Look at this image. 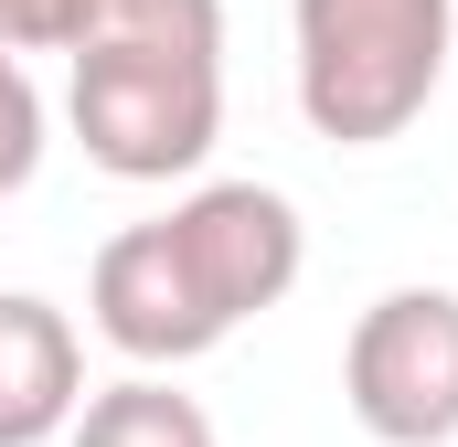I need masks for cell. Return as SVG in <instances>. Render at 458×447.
<instances>
[{"mask_svg":"<svg viewBox=\"0 0 458 447\" xmlns=\"http://www.w3.org/2000/svg\"><path fill=\"white\" fill-rule=\"evenodd\" d=\"M97 32V0H0V43L11 54H75Z\"/></svg>","mask_w":458,"mask_h":447,"instance_id":"10","label":"cell"},{"mask_svg":"<svg viewBox=\"0 0 458 447\" xmlns=\"http://www.w3.org/2000/svg\"><path fill=\"white\" fill-rule=\"evenodd\" d=\"M299 21V117L331 149L405 139L448 75L458 0H288Z\"/></svg>","mask_w":458,"mask_h":447,"instance_id":"1","label":"cell"},{"mask_svg":"<svg viewBox=\"0 0 458 447\" xmlns=\"http://www.w3.org/2000/svg\"><path fill=\"white\" fill-rule=\"evenodd\" d=\"M64 117L107 181H182L225 139V64L149 54V43H75Z\"/></svg>","mask_w":458,"mask_h":447,"instance_id":"2","label":"cell"},{"mask_svg":"<svg viewBox=\"0 0 458 447\" xmlns=\"http://www.w3.org/2000/svg\"><path fill=\"white\" fill-rule=\"evenodd\" d=\"M75 447H225L214 437V416L192 405V394H171L160 373H128L107 394H86V416L64 426Z\"/></svg>","mask_w":458,"mask_h":447,"instance_id":"7","label":"cell"},{"mask_svg":"<svg viewBox=\"0 0 458 447\" xmlns=\"http://www.w3.org/2000/svg\"><path fill=\"white\" fill-rule=\"evenodd\" d=\"M342 394L362 437L448 447L458 437V288H384L342 341Z\"/></svg>","mask_w":458,"mask_h":447,"instance_id":"3","label":"cell"},{"mask_svg":"<svg viewBox=\"0 0 458 447\" xmlns=\"http://www.w3.org/2000/svg\"><path fill=\"white\" fill-rule=\"evenodd\" d=\"M86 43H149V54L225 64V0H97Z\"/></svg>","mask_w":458,"mask_h":447,"instance_id":"8","label":"cell"},{"mask_svg":"<svg viewBox=\"0 0 458 447\" xmlns=\"http://www.w3.org/2000/svg\"><path fill=\"white\" fill-rule=\"evenodd\" d=\"M171 245H182V266H192V288L214 299V320H256V309H277L288 288H299V266H310V234H299V203L288 192H267V181H203L192 203H171Z\"/></svg>","mask_w":458,"mask_h":447,"instance_id":"4","label":"cell"},{"mask_svg":"<svg viewBox=\"0 0 458 447\" xmlns=\"http://www.w3.org/2000/svg\"><path fill=\"white\" fill-rule=\"evenodd\" d=\"M86 309H97V341L128 351V362H203L225 320H214V299L192 288V266H182V245H171V224H128L97 245V277H86Z\"/></svg>","mask_w":458,"mask_h":447,"instance_id":"5","label":"cell"},{"mask_svg":"<svg viewBox=\"0 0 458 447\" xmlns=\"http://www.w3.org/2000/svg\"><path fill=\"white\" fill-rule=\"evenodd\" d=\"M86 416V341L54 299L0 288V447H43Z\"/></svg>","mask_w":458,"mask_h":447,"instance_id":"6","label":"cell"},{"mask_svg":"<svg viewBox=\"0 0 458 447\" xmlns=\"http://www.w3.org/2000/svg\"><path fill=\"white\" fill-rule=\"evenodd\" d=\"M43 171V97H32V75H21V54L0 43V203L21 192Z\"/></svg>","mask_w":458,"mask_h":447,"instance_id":"9","label":"cell"}]
</instances>
